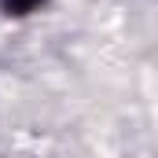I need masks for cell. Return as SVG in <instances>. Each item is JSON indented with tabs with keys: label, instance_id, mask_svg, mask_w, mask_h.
I'll list each match as a JSON object with an SVG mask.
<instances>
[{
	"label": "cell",
	"instance_id": "1",
	"mask_svg": "<svg viewBox=\"0 0 158 158\" xmlns=\"http://www.w3.org/2000/svg\"><path fill=\"white\" fill-rule=\"evenodd\" d=\"M40 0H4V7L11 11V15H26V11H33Z\"/></svg>",
	"mask_w": 158,
	"mask_h": 158
}]
</instances>
